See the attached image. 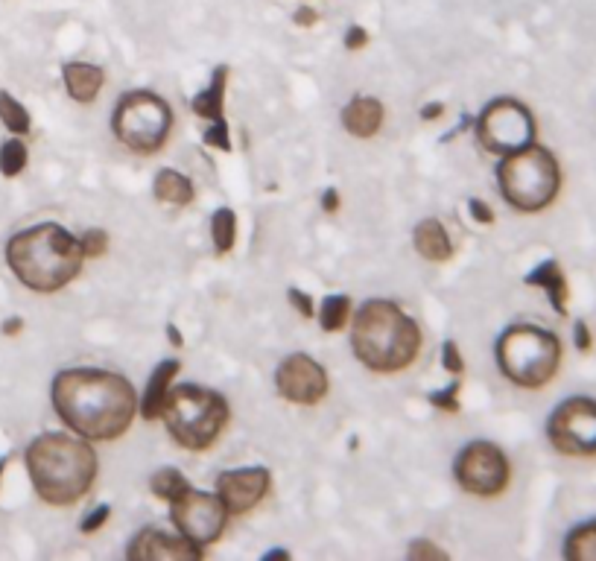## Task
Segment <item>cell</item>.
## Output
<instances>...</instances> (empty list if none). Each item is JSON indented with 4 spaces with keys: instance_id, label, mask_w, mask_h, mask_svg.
Instances as JSON below:
<instances>
[{
    "instance_id": "cell-1",
    "label": "cell",
    "mask_w": 596,
    "mask_h": 561,
    "mask_svg": "<svg viewBox=\"0 0 596 561\" xmlns=\"http://www.w3.org/2000/svg\"><path fill=\"white\" fill-rule=\"evenodd\" d=\"M56 415L88 442L120 439L138 415L135 386L103 369H68L53 380Z\"/></svg>"
},
{
    "instance_id": "cell-2",
    "label": "cell",
    "mask_w": 596,
    "mask_h": 561,
    "mask_svg": "<svg viewBox=\"0 0 596 561\" xmlns=\"http://www.w3.org/2000/svg\"><path fill=\"white\" fill-rule=\"evenodd\" d=\"M85 261L82 240L62 225H33L6 243V263L15 278L36 293H56L79 275Z\"/></svg>"
},
{
    "instance_id": "cell-3",
    "label": "cell",
    "mask_w": 596,
    "mask_h": 561,
    "mask_svg": "<svg viewBox=\"0 0 596 561\" xmlns=\"http://www.w3.org/2000/svg\"><path fill=\"white\" fill-rule=\"evenodd\" d=\"M27 471L44 503L74 506L94 486L97 453L82 436L44 433L27 448Z\"/></svg>"
},
{
    "instance_id": "cell-4",
    "label": "cell",
    "mask_w": 596,
    "mask_h": 561,
    "mask_svg": "<svg viewBox=\"0 0 596 561\" xmlns=\"http://www.w3.org/2000/svg\"><path fill=\"white\" fill-rule=\"evenodd\" d=\"M351 348L357 360L372 372H404L418 357L421 331L398 304L374 299L366 301L354 316Z\"/></svg>"
},
{
    "instance_id": "cell-5",
    "label": "cell",
    "mask_w": 596,
    "mask_h": 561,
    "mask_svg": "<svg viewBox=\"0 0 596 561\" xmlns=\"http://www.w3.org/2000/svg\"><path fill=\"white\" fill-rule=\"evenodd\" d=\"M158 418L185 450H208L223 436L231 412L220 392L185 383L170 386Z\"/></svg>"
},
{
    "instance_id": "cell-6",
    "label": "cell",
    "mask_w": 596,
    "mask_h": 561,
    "mask_svg": "<svg viewBox=\"0 0 596 561\" xmlns=\"http://www.w3.org/2000/svg\"><path fill=\"white\" fill-rule=\"evenodd\" d=\"M497 182H500L503 199L515 211L538 214V211L550 208L559 196V161L550 150L529 144L523 150L503 155V164L497 170Z\"/></svg>"
},
{
    "instance_id": "cell-7",
    "label": "cell",
    "mask_w": 596,
    "mask_h": 561,
    "mask_svg": "<svg viewBox=\"0 0 596 561\" xmlns=\"http://www.w3.org/2000/svg\"><path fill=\"white\" fill-rule=\"evenodd\" d=\"M503 374L523 389L547 386L561 366V339L535 325H512L497 342Z\"/></svg>"
},
{
    "instance_id": "cell-8",
    "label": "cell",
    "mask_w": 596,
    "mask_h": 561,
    "mask_svg": "<svg viewBox=\"0 0 596 561\" xmlns=\"http://www.w3.org/2000/svg\"><path fill=\"white\" fill-rule=\"evenodd\" d=\"M114 135L126 150L138 155H152L167 144L173 129L170 106L152 91H129L120 97L112 117Z\"/></svg>"
},
{
    "instance_id": "cell-9",
    "label": "cell",
    "mask_w": 596,
    "mask_h": 561,
    "mask_svg": "<svg viewBox=\"0 0 596 561\" xmlns=\"http://www.w3.org/2000/svg\"><path fill=\"white\" fill-rule=\"evenodd\" d=\"M477 135L485 150L494 155H509L535 144V117L518 100H494L477 120Z\"/></svg>"
},
{
    "instance_id": "cell-10",
    "label": "cell",
    "mask_w": 596,
    "mask_h": 561,
    "mask_svg": "<svg viewBox=\"0 0 596 561\" xmlns=\"http://www.w3.org/2000/svg\"><path fill=\"white\" fill-rule=\"evenodd\" d=\"M456 483L474 497H497L509 488L512 465L506 453L491 442H471L456 456Z\"/></svg>"
},
{
    "instance_id": "cell-11",
    "label": "cell",
    "mask_w": 596,
    "mask_h": 561,
    "mask_svg": "<svg viewBox=\"0 0 596 561\" xmlns=\"http://www.w3.org/2000/svg\"><path fill=\"white\" fill-rule=\"evenodd\" d=\"M547 436L553 448L564 456H596V401L576 395L559 404L550 421Z\"/></svg>"
},
{
    "instance_id": "cell-12",
    "label": "cell",
    "mask_w": 596,
    "mask_h": 561,
    "mask_svg": "<svg viewBox=\"0 0 596 561\" xmlns=\"http://www.w3.org/2000/svg\"><path fill=\"white\" fill-rule=\"evenodd\" d=\"M170 509H173V524L179 529V535H185L187 541L196 544L199 550L220 541L225 524H228L223 500L217 494H205L196 488H187L182 497H176L170 503Z\"/></svg>"
},
{
    "instance_id": "cell-13",
    "label": "cell",
    "mask_w": 596,
    "mask_h": 561,
    "mask_svg": "<svg viewBox=\"0 0 596 561\" xmlns=\"http://www.w3.org/2000/svg\"><path fill=\"white\" fill-rule=\"evenodd\" d=\"M275 389L284 401L313 407L328 395V372L307 354L287 357L275 372Z\"/></svg>"
},
{
    "instance_id": "cell-14",
    "label": "cell",
    "mask_w": 596,
    "mask_h": 561,
    "mask_svg": "<svg viewBox=\"0 0 596 561\" xmlns=\"http://www.w3.org/2000/svg\"><path fill=\"white\" fill-rule=\"evenodd\" d=\"M272 486V477L266 468H240V471H225L217 477V497L223 500L228 518L252 512L266 491Z\"/></svg>"
},
{
    "instance_id": "cell-15",
    "label": "cell",
    "mask_w": 596,
    "mask_h": 561,
    "mask_svg": "<svg viewBox=\"0 0 596 561\" xmlns=\"http://www.w3.org/2000/svg\"><path fill=\"white\" fill-rule=\"evenodd\" d=\"M202 550L196 544H190L185 535H170L164 529L149 526L144 529L132 547H129V559L144 561H173V559H199Z\"/></svg>"
},
{
    "instance_id": "cell-16",
    "label": "cell",
    "mask_w": 596,
    "mask_h": 561,
    "mask_svg": "<svg viewBox=\"0 0 596 561\" xmlns=\"http://www.w3.org/2000/svg\"><path fill=\"white\" fill-rule=\"evenodd\" d=\"M342 126L354 138H372L383 126V106L374 97H354L342 109Z\"/></svg>"
},
{
    "instance_id": "cell-17",
    "label": "cell",
    "mask_w": 596,
    "mask_h": 561,
    "mask_svg": "<svg viewBox=\"0 0 596 561\" xmlns=\"http://www.w3.org/2000/svg\"><path fill=\"white\" fill-rule=\"evenodd\" d=\"M182 372V363L179 360H164L152 377H149L147 383V392H144V398L138 401V412L147 418V421H155L158 415H161V407H164V398H167V392H170V386H173V380H176V374Z\"/></svg>"
},
{
    "instance_id": "cell-18",
    "label": "cell",
    "mask_w": 596,
    "mask_h": 561,
    "mask_svg": "<svg viewBox=\"0 0 596 561\" xmlns=\"http://www.w3.org/2000/svg\"><path fill=\"white\" fill-rule=\"evenodd\" d=\"M62 79H65V88H68V94L74 97L76 103H94L100 88H103V82H106V74L97 65L71 62V65L62 68Z\"/></svg>"
},
{
    "instance_id": "cell-19",
    "label": "cell",
    "mask_w": 596,
    "mask_h": 561,
    "mask_svg": "<svg viewBox=\"0 0 596 561\" xmlns=\"http://www.w3.org/2000/svg\"><path fill=\"white\" fill-rule=\"evenodd\" d=\"M412 243L418 249L421 258L439 263L450 261L453 258V243H450V234L439 220H424V223L415 225V234H412Z\"/></svg>"
},
{
    "instance_id": "cell-20",
    "label": "cell",
    "mask_w": 596,
    "mask_h": 561,
    "mask_svg": "<svg viewBox=\"0 0 596 561\" xmlns=\"http://www.w3.org/2000/svg\"><path fill=\"white\" fill-rule=\"evenodd\" d=\"M526 284L529 287H541L547 296H550V304L559 316H567V299H570V290H567V278L561 272V266L556 261H544L538 269H532L526 275Z\"/></svg>"
},
{
    "instance_id": "cell-21",
    "label": "cell",
    "mask_w": 596,
    "mask_h": 561,
    "mask_svg": "<svg viewBox=\"0 0 596 561\" xmlns=\"http://www.w3.org/2000/svg\"><path fill=\"white\" fill-rule=\"evenodd\" d=\"M225 82H228V68L220 65L217 71H214V79H211V85L208 88H202L196 97H193V103H190V109L196 117H202V120H211V123H225L223 112H225Z\"/></svg>"
},
{
    "instance_id": "cell-22",
    "label": "cell",
    "mask_w": 596,
    "mask_h": 561,
    "mask_svg": "<svg viewBox=\"0 0 596 561\" xmlns=\"http://www.w3.org/2000/svg\"><path fill=\"white\" fill-rule=\"evenodd\" d=\"M155 199L158 202H167V205H176V208H185L193 202V182L182 176L179 170H158L155 176Z\"/></svg>"
},
{
    "instance_id": "cell-23",
    "label": "cell",
    "mask_w": 596,
    "mask_h": 561,
    "mask_svg": "<svg viewBox=\"0 0 596 561\" xmlns=\"http://www.w3.org/2000/svg\"><path fill=\"white\" fill-rule=\"evenodd\" d=\"M564 559L596 561V521L576 526L564 541Z\"/></svg>"
},
{
    "instance_id": "cell-24",
    "label": "cell",
    "mask_w": 596,
    "mask_h": 561,
    "mask_svg": "<svg viewBox=\"0 0 596 561\" xmlns=\"http://www.w3.org/2000/svg\"><path fill=\"white\" fill-rule=\"evenodd\" d=\"M211 234H214V249L217 255H228L237 240V217L228 208H217L211 217Z\"/></svg>"
},
{
    "instance_id": "cell-25",
    "label": "cell",
    "mask_w": 596,
    "mask_h": 561,
    "mask_svg": "<svg viewBox=\"0 0 596 561\" xmlns=\"http://www.w3.org/2000/svg\"><path fill=\"white\" fill-rule=\"evenodd\" d=\"M0 120H3V126L12 132V135H27L30 132V126H33V120H30V112L9 94V91H0Z\"/></svg>"
},
{
    "instance_id": "cell-26",
    "label": "cell",
    "mask_w": 596,
    "mask_h": 561,
    "mask_svg": "<svg viewBox=\"0 0 596 561\" xmlns=\"http://www.w3.org/2000/svg\"><path fill=\"white\" fill-rule=\"evenodd\" d=\"M348 313H351V299L348 296H328L322 301V310H319V322L328 334H336L345 328L348 322Z\"/></svg>"
},
{
    "instance_id": "cell-27",
    "label": "cell",
    "mask_w": 596,
    "mask_h": 561,
    "mask_svg": "<svg viewBox=\"0 0 596 561\" xmlns=\"http://www.w3.org/2000/svg\"><path fill=\"white\" fill-rule=\"evenodd\" d=\"M187 488H190V483H187L176 468H161V471L152 477V494L161 497V500H167V503H173L176 497H182Z\"/></svg>"
},
{
    "instance_id": "cell-28",
    "label": "cell",
    "mask_w": 596,
    "mask_h": 561,
    "mask_svg": "<svg viewBox=\"0 0 596 561\" xmlns=\"http://www.w3.org/2000/svg\"><path fill=\"white\" fill-rule=\"evenodd\" d=\"M24 167H27V144L15 135L12 141H6V144L0 147V173H3L6 179H12V176H18Z\"/></svg>"
},
{
    "instance_id": "cell-29",
    "label": "cell",
    "mask_w": 596,
    "mask_h": 561,
    "mask_svg": "<svg viewBox=\"0 0 596 561\" xmlns=\"http://www.w3.org/2000/svg\"><path fill=\"white\" fill-rule=\"evenodd\" d=\"M79 240H82L85 258H103V255L109 252V234H106L103 228H91V231H85Z\"/></svg>"
},
{
    "instance_id": "cell-30",
    "label": "cell",
    "mask_w": 596,
    "mask_h": 561,
    "mask_svg": "<svg viewBox=\"0 0 596 561\" xmlns=\"http://www.w3.org/2000/svg\"><path fill=\"white\" fill-rule=\"evenodd\" d=\"M456 395H459V380H453L447 389H442V392H433L430 395V401L439 407V410L445 412H459V401H456Z\"/></svg>"
},
{
    "instance_id": "cell-31",
    "label": "cell",
    "mask_w": 596,
    "mask_h": 561,
    "mask_svg": "<svg viewBox=\"0 0 596 561\" xmlns=\"http://www.w3.org/2000/svg\"><path fill=\"white\" fill-rule=\"evenodd\" d=\"M442 366H445L450 374H462L465 372V363H462V351L453 339H447L442 345Z\"/></svg>"
},
{
    "instance_id": "cell-32",
    "label": "cell",
    "mask_w": 596,
    "mask_h": 561,
    "mask_svg": "<svg viewBox=\"0 0 596 561\" xmlns=\"http://www.w3.org/2000/svg\"><path fill=\"white\" fill-rule=\"evenodd\" d=\"M205 144L214 147V150H231V141H228V126L225 123H211V129L205 132Z\"/></svg>"
},
{
    "instance_id": "cell-33",
    "label": "cell",
    "mask_w": 596,
    "mask_h": 561,
    "mask_svg": "<svg viewBox=\"0 0 596 561\" xmlns=\"http://www.w3.org/2000/svg\"><path fill=\"white\" fill-rule=\"evenodd\" d=\"M410 559H447V553L433 547L430 541H415L410 547Z\"/></svg>"
},
{
    "instance_id": "cell-34",
    "label": "cell",
    "mask_w": 596,
    "mask_h": 561,
    "mask_svg": "<svg viewBox=\"0 0 596 561\" xmlns=\"http://www.w3.org/2000/svg\"><path fill=\"white\" fill-rule=\"evenodd\" d=\"M109 515H112V509H109V506H97V509L91 512V518H85V521L79 524V529H82V532H97L100 526L109 521Z\"/></svg>"
},
{
    "instance_id": "cell-35",
    "label": "cell",
    "mask_w": 596,
    "mask_h": 561,
    "mask_svg": "<svg viewBox=\"0 0 596 561\" xmlns=\"http://www.w3.org/2000/svg\"><path fill=\"white\" fill-rule=\"evenodd\" d=\"M287 296H290L293 307H296L301 316H307V319H310V316H316V310H313V299H310L307 293H301V290H290Z\"/></svg>"
},
{
    "instance_id": "cell-36",
    "label": "cell",
    "mask_w": 596,
    "mask_h": 561,
    "mask_svg": "<svg viewBox=\"0 0 596 561\" xmlns=\"http://www.w3.org/2000/svg\"><path fill=\"white\" fill-rule=\"evenodd\" d=\"M468 208H471V214H474V220H477V223H483V225L494 223V211L485 205L483 199H471V202H468Z\"/></svg>"
},
{
    "instance_id": "cell-37",
    "label": "cell",
    "mask_w": 596,
    "mask_h": 561,
    "mask_svg": "<svg viewBox=\"0 0 596 561\" xmlns=\"http://www.w3.org/2000/svg\"><path fill=\"white\" fill-rule=\"evenodd\" d=\"M369 44V33L363 30V27H351L348 33H345V47L348 50H360V47H366Z\"/></svg>"
},
{
    "instance_id": "cell-38",
    "label": "cell",
    "mask_w": 596,
    "mask_h": 561,
    "mask_svg": "<svg viewBox=\"0 0 596 561\" xmlns=\"http://www.w3.org/2000/svg\"><path fill=\"white\" fill-rule=\"evenodd\" d=\"M594 345V337H591V328L585 322H576V348L579 351H591Z\"/></svg>"
},
{
    "instance_id": "cell-39",
    "label": "cell",
    "mask_w": 596,
    "mask_h": 561,
    "mask_svg": "<svg viewBox=\"0 0 596 561\" xmlns=\"http://www.w3.org/2000/svg\"><path fill=\"white\" fill-rule=\"evenodd\" d=\"M322 211H328V214L339 211V193H336L334 187H328V190L322 193Z\"/></svg>"
},
{
    "instance_id": "cell-40",
    "label": "cell",
    "mask_w": 596,
    "mask_h": 561,
    "mask_svg": "<svg viewBox=\"0 0 596 561\" xmlns=\"http://www.w3.org/2000/svg\"><path fill=\"white\" fill-rule=\"evenodd\" d=\"M442 114H445V106H442V103H430V106L421 109V117H424V120H436V117H442Z\"/></svg>"
},
{
    "instance_id": "cell-41",
    "label": "cell",
    "mask_w": 596,
    "mask_h": 561,
    "mask_svg": "<svg viewBox=\"0 0 596 561\" xmlns=\"http://www.w3.org/2000/svg\"><path fill=\"white\" fill-rule=\"evenodd\" d=\"M296 21L301 27H310V24H316V12L313 9H298Z\"/></svg>"
},
{
    "instance_id": "cell-42",
    "label": "cell",
    "mask_w": 596,
    "mask_h": 561,
    "mask_svg": "<svg viewBox=\"0 0 596 561\" xmlns=\"http://www.w3.org/2000/svg\"><path fill=\"white\" fill-rule=\"evenodd\" d=\"M21 325H24L21 319H9V322H3V334H9V337H12V334H18V331H21Z\"/></svg>"
},
{
    "instance_id": "cell-43",
    "label": "cell",
    "mask_w": 596,
    "mask_h": 561,
    "mask_svg": "<svg viewBox=\"0 0 596 561\" xmlns=\"http://www.w3.org/2000/svg\"><path fill=\"white\" fill-rule=\"evenodd\" d=\"M167 337H170V342H173V348H182V337H179L176 325H167Z\"/></svg>"
},
{
    "instance_id": "cell-44",
    "label": "cell",
    "mask_w": 596,
    "mask_h": 561,
    "mask_svg": "<svg viewBox=\"0 0 596 561\" xmlns=\"http://www.w3.org/2000/svg\"><path fill=\"white\" fill-rule=\"evenodd\" d=\"M3 468H6V459H0V477H3Z\"/></svg>"
}]
</instances>
